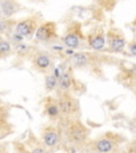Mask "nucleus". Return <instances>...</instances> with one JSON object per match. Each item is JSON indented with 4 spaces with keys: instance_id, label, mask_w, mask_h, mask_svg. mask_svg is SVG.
Here are the masks:
<instances>
[{
    "instance_id": "f257e3e1",
    "label": "nucleus",
    "mask_w": 136,
    "mask_h": 153,
    "mask_svg": "<svg viewBox=\"0 0 136 153\" xmlns=\"http://www.w3.org/2000/svg\"><path fill=\"white\" fill-rule=\"evenodd\" d=\"M35 38L39 42H52L58 38V26L54 21H45L40 23L35 31Z\"/></svg>"
},
{
    "instance_id": "f03ea898",
    "label": "nucleus",
    "mask_w": 136,
    "mask_h": 153,
    "mask_svg": "<svg viewBox=\"0 0 136 153\" xmlns=\"http://www.w3.org/2000/svg\"><path fill=\"white\" fill-rule=\"evenodd\" d=\"M106 43L113 52H121L126 45L124 34L117 29H110L106 32Z\"/></svg>"
},
{
    "instance_id": "7ed1b4c3",
    "label": "nucleus",
    "mask_w": 136,
    "mask_h": 153,
    "mask_svg": "<svg viewBox=\"0 0 136 153\" xmlns=\"http://www.w3.org/2000/svg\"><path fill=\"white\" fill-rule=\"evenodd\" d=\"M87 42L91 49L96 51H100L104 48L106 43V34H104L103 29L98 28L94 30L91 34H88Z\"/></svg>"
},
{
    "instance_id": "20e7f679",
    "label": "nucleus",
    "mask_w": 136,
    "mask_h": 153,
    "mask_svg": "<svg viewBox=\"0 0 136 153\" xmlns=\"http://www.w3.org/2000/svg\"><path fill=\"white\" fill-rule=\"evenodd\" d=\"M37 27V21H36L35 18H27L25 20H21L17 23V26H16V33L21 36V37H23V36L25 37L31 36L33 33H35Z\"/></svg>"
},
{
    "instance_id": "39448f33",
    "label": "nucleus",
    "mask_w": 136,
    "mask_h": 153,
    "mask_svg": "<svg viewBox=\"0 0 136 153\" xmlns=\"http://www.w3.org/2000/svg\"><path fill=\"white\" fill-rule=\"evenodd\" d=\"M58 106H60L61 113L65 115H70L77 111V101L71 96L65 94L58 101Z\"/></svg>"
},
{
    "instance_id": "423d86ee",
    "label": "nucleus",
    "mask_w": 136,
    "mask_h": 153,
    "mask_svg": "<svg viewBox=\"0 0 136 153\" xmlns=\"http://www.w3.org/2000/svg\"><path fill=\"white\" fill-rule=\"evenodd\" d=\"M63 43L68 48L77 49L80 46V43H81L80 31L77 30V28H73L72 30L68 31L63 37Z\"/></svg>"
},
{
    "instance_id": "0eeeda50",
    "label": "nucleus",
    "mask_w": 136,
    "mask_h": 153,
    "mask_svg": "<svg viewBox=\"0 0 136 153\" xmlns=\"http://www.w3.org/2000/svg\"><path fill=\"white\" fill-rule=\"evenodd\" d=\"M85 129L81 123L75 122L73 125H70V128H69V137H70L71 140L76 141V143H80L85 138Z\"/></svg>"
},
{
    "instance_id": "6e6552de",
    "label": "nucleus",
    "mask_w": 136,
    "mask_h": 153,
    "mask_svg": "<svg viewBox=\"0 0 136 153\" xmlns=\"http://www.w3.org/2000/svg\"><path fill=\"white\" fill-rule=\"evenodd\" d=\"M91 54L86 52H77L73 53L71 61L76 67H85L91 62Z\"/></svg>"
},
{
    "instance_id": "1a4fd4ad",
    "label": "nucleus",
    "mask_w": 136,
    "mask_h": 153,
    "mask_svg": "<svg viewBox=\"0 0 136 153\" xmlns=\"http://www.w3.org/2000/svg\"><path fill=\"white\" fill-rule=\"evenodd\" d=\"M34 63L37 68L42 69V70H46L48 69L51 65V59L48 54L46 53H38L34 58Z\"/></svg>"
},
{
    "instance_id": "9d476101",
    "label": "nucleus",
    "mask_w": 136,
    "mask_h": 153,
    "mask_svg": "<svg viewBox=\"0 0 136 153\" xmlns=\"http://www.w3.org/2000/svg\"><path fill=\"white\" fill-rule=\"evenodd\" d=\"M72 84V76H71L70 71H65L61 74L60 76V83H58V86L60 88L63 90V92H67L68 89L71 87Z\"/></svg>"
},
{
    "instance_id": "9b49d317",
    "label": "nucleus",
    "mask_w": 136,
    "mask_h": 153,
    "mask_svg": "<svg viewBox=\"0 0 136 153\" xmlns=\"http://www.w3.org/2000/svg\"><path fill=\"white\" fill-rule=\"evenodd\" d=\"M1 8H2V12L4 14V16L10 17L12 16L14 13L17 10V5L13 0H3L1 3Z\"/></svg>"
},
{
    "instance_id": "f8f14e48",
    "label": "nucleus",
    "mask_w": 136,
    "mask_h": 153,
    "mask_svg": "<svg viewBox=\"0 0 136 153\" xmlns=\"http://www.w3.org/2000/svg\"><path fill=\"white\" fill-rule=\"evenodd\" d=\"M112 148H113V143L108 139H101L97 143V149L101 153L110 152Z\"/></svg>"
},
{
    "instance_id": "ddd939ff",
    "label": "nucleus",
    "mask_w": 136,
    "mask_h": 153,
    "mask_svg": "<svg viewBox=\"0 0 136 153\" xmlns=\"http://www.w3.org/2000/svg\"><path fill=\"white\" fill-rule=\"evenodd\" d=\"M46 111H47V114H48L50 117H56V116H58L61 113L58 104H56V102H53V101L49 102L47 107H46Z\"/></svg>"
},
{
    "instance_id": "4468645a",
    "label": "nucleus",
    "mask_w": 136,
    "mask_h": 153,
    "mask_svg": "<svg viewBox=\"0 0 136 153\" xmlns=\"http://www.w3.org/2000/svg\"><path fill=\"white\" fill-rule=\"evenodd\" d=\"M45 144L49 147H52L54 146L56 143H58V135H56V133L54 132H48L45 134Z\"/></svg>"
},
{
    "instance_id": "2eb2a0df",
    "label": "nucleus",
    "mask_w": 136,
    "mask_h": 153,
    "mask_svg": "<svg viewBox=\"0 0 136 153\" xmlns=\"http://www.w3.org/2000/svg\"><path fill=\"white\" fill-rule=\"evenodd\" d=\"M56 83H58V78L54 74H49V76H46L45 85L46 88L48 89V90H52V89L56 88Z\"/></svg>"
},
{
    "instance_id": "dca6fc26",
    "label": "nucleus",
    "mask_w": 136,
    "mask_h": 153,
    "mask_svg": "<svg viewBox=\"0 0 136 153\" xmlns=\"http://www.w3.org/2000/svg\"><path fill=\"white\" fill-rule=\"evenodd\" d=\"M11 52V45L7 41H0V58L8 55Z\"/></svg>"
},
{
    "instance_id": "f3484780",
    "label": "nucleus",
    "mask_w": 136,
    "mask_h": 153,
    "mask_svg": "<svg viewBox=\"0 0 136 153\" xmlns=\"http://www.w3.org/2000/svg\"><path fill=\"white\" fill-rule=\"evenodd\" d=\"M126 153H136V139L134 140L131 145H130V147H129V149H128V152Z\"/></svg>"
},
{
    "instance_id": "a211bd4d",
    "label": "nucleus",
    "mask_w": 136,
    "mask_h": 153,
    "mask_svg": "<svg viewBox=\"0 0 136 153\" xmlns=\"http://www.w3.org/2000/svg\"><path fill=\"white\" fill-rule=\"evenodd\" d=\"M130 51L133 55H136V43H133L130 45Z\"/></svg>"
},
{
    "instance_id": "6ab92c4d",
    "label": "nucleus",
    "mask_w": 136,
    "mask_h": 153,
    "mask_svg": "<svg viewBox=\"0 0 136 153\" xmlns=\"http://www.w3.org/2000/svg\"><path fill=\"white\" fill-rule=\"evenodd\" d=\"M7 27H8V26H7V23H5V21L0 20V31H1V32L4 31L5 29H7Z\"/></svg>"
},
{
    "instance_id": "aec40b11",
    "label": "nucleus",
    "mask_w": 136,
    "mask_h": 153,
    "mask_svg": "<svg viewBox=\"0 0 136 153\" xmlns=\"http://www.w3.org/2000/svg\"><path fill=\"white\" fill-rule=\"evenodd\" d=\"M42 152H43L42 150H35V151H34V153H42Z\"/></svg>"
}]
</instances>
